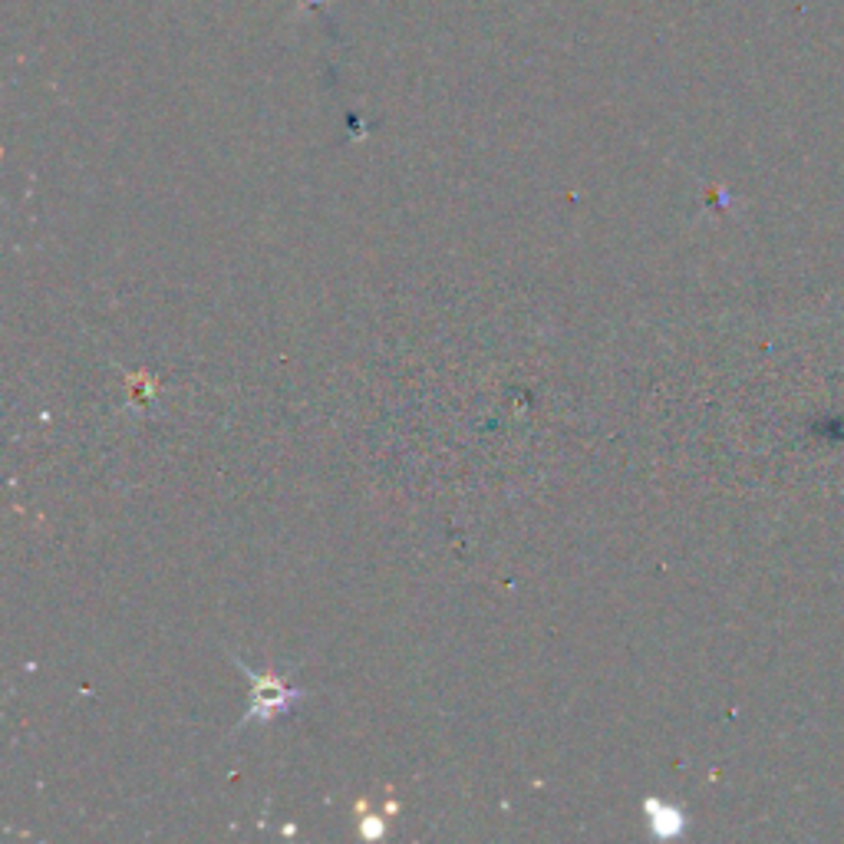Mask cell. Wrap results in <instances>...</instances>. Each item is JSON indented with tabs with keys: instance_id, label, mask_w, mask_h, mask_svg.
Here are the masks:
<instances>
[{
	"instance_id": "cell-3",
	"label": "cell",
	"mask_w": 844,
	"mask_h": 844,
	"mask_svg": "<svg viewBox=\"0 0 844 844\" xmlns=\"http://www.w3.org/2000/svg\"><path fill=\"white\" fill-rule=\"evenodd\" d=\"M383 835V821L380 818H363V838H380Z\"/></svg>"
},
{
	"instance_id": "cell-1",
	"label": "cell",
	"mask_w": 844,
	"mask_h": 844,
	"mask_svg": "<svg viewBox=\"0 0 844 844\" xmlns=\"http://www.w3.org/2000/svg\"><path fill=\"white\" fill-rule=\"evenodd\" d=\"M235 666L251 680V706H248V713L238 719V729L251 726V723H271V719L291 713V709L307 696L304 690L291 686L287 676L258 673V670H251V666L244 663V660H238V657H235Z\"/></svg>"
},
{
	"instance_id": "cell-2",
	"label": "cell",
	"mask_w": 844,
	"mask_h": 844,
	"mask_svg": "<svg viewBox=\"0 0 844 844\" xmlns=\"http://www.w3.org/2000/svg\"><path fill=\"white\" fill-rule=\"evenodd\" d=\"M643 808H647V818H650V825H653V835L670 838V835H676V831L683 828V815L676 812V808L657 802V798H650V802L643 805Z\"/></svg>"
}]
</instances>
